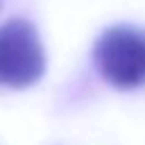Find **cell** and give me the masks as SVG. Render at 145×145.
<instances>
[{
    "label": "cell",
    "instance_id": "6da1fadb",
    "mask_svg": "<svg viewBox=\"0 0 145 145\" xmlns=\"http://www.w3.org/2000/svg\"><path fill=\"white\" fill-rule=\"evenodd\" d=\"M93 63L102 79L116 88L145 86V29L134 25L106 27L93 45Z\"/></svg>",
    "mask_w": 145,
    "mask_h": 145
},
{
    "label": "cell",
    "instance_id": "7a4b0ae2",
    "mask_svg": "<svg viewBox=\"0 0 145 145\" xmlns=\"http://www.w3.org/2000/svg\"><path fill=\"white\" fill-rule=\"evenodd\" d=\"M45 72V50L36 27L25 18L0 25V88H27Z\"/></svg>",
    "mask_w": 145,
    "mask_h": 145
},
{
    "label": "cell",
    "instance_id": "3957f363",
    "mask_svg": "<svg viewBox=\"0 0 145 145\" xmlns=\"http://www.w3.org/2000/svg\"><path fill=\"white\" fill-rule=\"evenodd\" d=\"M0 5H2V0H0Z\"/></svg>",
    "mask_w": 145,
    "mask_h": 145
}]
</instances>
